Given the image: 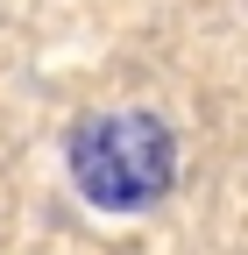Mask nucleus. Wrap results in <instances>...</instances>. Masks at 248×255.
<instances>
[{
	"mask_svg": "<svg viewBox=\"0 0 248 255\" xmlns=\"http://www.w3.org/2000/svg\"><path fill=\"white\" fill-rule=\"evenodd\" d=\"M170 163H177L170 128L156 114H135V107L100 114V121H85L71 135V177H78L85 199L107 206V213H135L149 199H163Z\"/></svg>",
	"mask_w": 248,
	"mask_h": 255,
	"instance_id": "obj_1",
	"label": "nucleus"
}]
</instances>
